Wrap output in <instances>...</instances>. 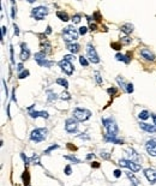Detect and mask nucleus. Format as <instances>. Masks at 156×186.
Returning a JSON list of instances; mask_svg holds the SVG:
<instances>
[{
    "label": "nucleus",
    "mask_w": 156,
    "mask_h": 186,
    "mask_svg": "<svg viewBox=\"0 0 156 186\" xmlns=\"http://www.w3.org/2000/svg\"><path fill=\"white\" fill-rule=\"evenodd\" d=\"M121 43L120 42H112L111 43V47L113 48V49H115V51H119V49H121Z\"/></svg>",
    "instance_id": "e433bc0d"
},
{
    "label": "nucleus",
    "mask_w": 156,
    "mask_h": 186,
    "mask_svg": "<svg viewBox=\"0 0 156 186\" xmlns=\"http://www.w3.org/2000/svg\"><path fill=\"white\" fill-rule=\"evenodd\" d=\"M145 149L150 156H156V139H150L145 143Z\"/></svg>",
    "instance_id": "f8f14e48"
},
{
    "label": "nucleus",
    "mask_w": 156,
    "mask_h": 186,
    "mask_svg": "<svg viewBox=\"0 0 156 186\" xmlns=\"http://www.w3.org/2000/svg\"><path fill=\"white\" fill-rule=\"evenodd\" d=\"M151 116H153V120H154V124H155V126H156V114H153Z\"/></svg>",
    "instance_id": "69168bd1"
},
{
    "label": "nucleus",
    "mask_w": 156,
    "mask_h": 186,
    "mask_svg": "<svg viewBox=\"0 0 156 186\" xmlns=\"http://www.w3.org/2000/svg\"><path fill=\"white\" fill-rule=\"evenodd\" d=\"M49 34H52V28H51V25H48L46 28V35H49Z\"/></svg>",
    "instance_id": "bf43d9fd"
},
{
    "label": "nucleus",
    "mask_w": 156,
    "mask_h": 186,
    "mask_svg": "<svg viewBox=\"0 0 156 186\" xmlns=\"http://www.w3.org/2000/svg\"><path fill=\"white\" fill-rule=\"evenodd\" d=\"M7 33V29H6V26H1V38H4L5 37V34Z\"/></svg>",
    "instance_id": "5fc2aeb1"
},
{
    "label": "nucleus",
    "mask_w": 156,
    "mask_h": 186,
    "mask_svg": "<svg viewBox=\"0 0 156 186\" xmlns=\"http://www.w3.org/2000/svg\"><path fill=\"white\" fill-rule=\"evenodd\" d=\"M129 153H130L129 155H130V157H131V160H132V161L137 162V161L139 160V155L137 154V151H134L133 149H130V150H129ZM137 163H138V162H137Z\"/></svg>",
    "instance_id": "a878e982"
},
{
    "label": "nucleus",
    "mask_w": 156,
    "mask_h": 186,
    "mask_svg": "<svg viewBox=\"0 0 156 186\" xmlns=\"http://www.w3.org/2000/svg\"><path fill=\"white\" fill-rule=\"evenodd\" d=\"M102 124H103V127L107 130V134L108 136H112V137L118 136L119 129H118V125H116V123L113 118H103Z\"/></svg>",
    "instance_id": "f257e3e1"
},
{
    "label": "nucleus",
    "mask_w": 156,
    "mask_h": 186,
    "mask_svg": "<svg viewBox=\"0 0 156 186\" xmlns=\"http://www.w3.org/2000/svg\"><path fill=\"white\" fill-rule=\"evenodd\" d=\"M89 29H90L91 31H95L96 29H97V25H96L95 23H90V24H89Z\"/></svg>",
    "instance_id": "864d4df0"
},
{
    "label": "nucleus",
    "mask_w": 156,
    "mask_h": 186,
    "mask_svg": "<svg viewBox=\"0 0 156 186\" xmlns=\"http://www.w3.org/2000/svg\"><path fill=\"white\" fill-rule=\"evenodd\" d=\"M29 73H30V72H29L28 70H24L21 73H18V78H19V79H24V78H26L29 76Z\"/></svg>",
    "instance_id": "58836bf2"
},
{
    "label": "nucleus",
    "mask_w": 156,
    "mask_h": 186,
    "mask_svg": "<svg viewBox=\"0 0 156 186\" xmlns=\"http://www.w3.org/2000/svg\"><path fill=\"white\" fill-rule=\"evenodd\" d=\"M37 64L40 65V66H42V67H51L52 65H54V61L45 59V60H41V61H37Z\"/></svg>",
    "instance_id": "b1692460"
},
{
    "label": "nucleus",
    "mask_w": 156,
    "mask_h": 186,
    "mask_svg": "<svg viewBox=\"0 0 156 186\" xmlns=\"http://www.w3.org/2000/svg\"><path fill=\"white\" fill-rule=\"evenodd\" d=\"M55 100H56V94L49 91V96H48V102H53V101H55Z\"/></svg>",
    "instance_id": "37998d69"
},
{
    "label": "nucleus",
    "mask_w": 156,
    "mask_h": 186,
    "mask_svg": "<svg viewBox=\"0 0 156 186\" xmlns=\"http://www.w3.org/2000/svg\"><path fill=\"white\" fill-rule=\"evenodd\" d=\"M47 15H48V8L46 6H37L31 10V16L36 21H42Z\"/></svg>",
    "instance_id": "423d86ee"
},
{
    "label": "nucleus",
    "mask_w": 156,
    "mask_h": 186,
    "mask_svg": "<svg viewBox=\"0 0 156 186\" xmlns=\"http://www.w3.org/2000/svg\"><path fill=\"white\" fill-rule=\"evenodd\" d=\"M59 85H61V86H64L65 89H67L69 88V82H67L66 79H64V78H56V81H55Z\"/></svg>",
    "instance_id": "cd10ccee"
},
{
    "label": "nucleus",
    "mask_w": 156,
    "mask_h": 186,
    "mask_svg": "<svg viewBox=\"0 0 156 186\" xmlns=\"http://www.w3.org/2000/svg\"><path fill=\"white\" fill-rule=\"evenodd\" d=\"M64 59H65L66 61H72V60H75V55H73V54L65 55V56H64Z\"/></svg>",
    "instance_id": "8fccbe9b"
},
{
    "label": "nucleus",
    "mask_w": 156,
    "mask_h": 186,
    "mask_svg": "<svg viewBox=\"0 0 156 186\" xmlns=\"http://www.w3.org/2000/svg\"><path fill=\"white\" fill-rule=\"evenodd\" d=\"M47 133H48V130L45 129V127L35 129L30 133V141H33L35 143H40V142H42L47 138Z\"/></svg>",
    "instance_id": "7ed1b4c3"
},
{
    "label": "nucleus",
    "mask_w": 156,
    "mask_h": 186,
    "mask_svg": "<svg viewBox=\"0 0 156 186\" xmlns=\"http://www.w3.org/2000/svg\"><path fill=\"white\" fill-rule=\"evenodd\" d=\"M120 175H121V171H120V169H115V171H114V177H115V178H119Z\"/></svg>",
    "instance_id": "6e6d98bb"
},
{
    "label": "nucleus",
    "mask_w": 156,
    "mask_h": 186,
    "mask_svg": "<svg viewBox=\"0 0 156 186\" xmlns=\"http://www.w3.org/2000/svg\"><path fill=\"white\" fill-rule=\"evenodd\" d=\"M126 177H127L130 180H131V183H132V186H138L139 185V180L136 178V175L133 174V173H131V172H127L126 173Z\"/></svg>",
    "instance_id": "412c9836"
},
{
    "label": "nucleus",
    "mask_w": 156,
    "mask_h": 186,
    "mask_svg": "<svg viewBox=\"0 0 156 186\" xmlns=\"http://www.w3.org/2000/svg\"><path fill=\"white\" fill-rule=\"evenodd\" d=\"M10 55H11V63L15 64V55H13V46H10Z\"/></svg>",
    "instance_id": "de8ad7c7"
},
{
    "label": "nucleus",
    "mask_w": 156,
    "mask_h": 186,
    "mask_svg": "<svg viewBox=\"0 0 156 186\" xmlns=\"http://www.w3.org/2000/svg\"><path fill=\"white\" fill-rule=\"evenodd\" d=\"M104 141L106 142H109V143H113V144H124V141L118 138V137H112V136H108V134H104Z\"/></svg>",
    "instance_id": "a211bd4d"
},
{
    "label": "nucleus",
    "mask_w": 156,
    "mask_h": 186,
    "mask_svg": "<svg viewBox=\"0 0 156 186\" xmlns=\"http://www.w3.org/2000/svg\"><path fill=\"white\" fill-rule=\"evenodd\" d=\"M139 127H141L142 130L149 132V133H155L156 132V126L155 125H149V124H145V123H139Z\"/></svg>",
    "instance_id": "f3484780"
},
{
    "label": "nucleus",
    "mask_w": 156,
    "mask_h": 186,
    "mask_svg": "<svg viewBox=\"0 0 156 186\" xmlns=\"http://www.w3.org/2000/svg\"><path fill=\"white\" fill-rule=\"evenodd\" d=\"M79 64H81L82 66H84V67L89 66V61H88L86 58H84V56H79Z\"/></svg>",
    "instance_id": "72a5a7b5"
},
{
    "label": "nucleus",
    "mask_w": 156,
    "mask_h": 186,
    "mask_svg": "<svg viewBox=\"0 0 156 186\" xmlns=\"http://www.w3.org/2000/svg\"><path fill=\"white\" fill-rule=\"evenodd\" d=\"M121 31L123 33H125V34H131L132 31H133V25L132 24H130V23H127V24H124V25H121Z\"/></svg>",
    "instance_id": "4be33fe9"
},
{
    "label": "nucleus",
    "mask_w": 156,
    "mask_h": 186,
    "mask_svg": "<svg viewBox=\"0 0 156 186\" xmlns=\"http://www.w3.org/2000/svg\"><path fill=\"white\" fill-rule=\"evenodd\" d=\"M67 49H69L75 55V54H77L78 52L81 51V46L78 43H70V45H67Z\"/></svg>",
    "instance_id": "aec40b11"
},
{
    "label": "nucleus",
    "mask_w": 156,
    "mask_h": 186,
    "mask_svg": "<svg viewBox=\"0 0 156 186\" xmlns=\"http://www.w3.org/2000/svg\"><path fill=\"white\" fill-rule=\"evenodd\" d=\"M60 99H63V100H70V99H71V96H70V94H67V93L65 91V93H61Z\"/></svg>",
    "instance_id": "09e8293b"
},
{
    "label": "nucleus",
    "mask_w": 156,
    "mask_h": 186,
    "mask_svg": "<svg viewBox=\"0 0 156 186\" xmlns=\"http://www.w3.org/2000/svg\"><path fill=\"white\" fill-rule=\"evenodd\" d=\"M141 55L144 58V59H147V60H150V61L155 60V55L149 49H147V48H143V49H141Z\"/></svg>",
    "instance_id": "dca6fc26"
},
{
    "label": "nucleus",
    "mask_w": 156,
    "mask_h": 186,
    "mask_svg": "<svg viewBox=\"0 0 156 186\" xmlns=\"http://www.w3.org/2000/svg\"><path fill=\"white\" fill-rule=\"evenodd\" d=\"M94 156H95L94 154H88V155H86V160H91Z\"/></svg>",
    "instance_id": "0e129e2a"
},
{
    "label": "nucleus",
    "mask_w": 156,
    "mask_h": 186,
    "mask_svg": "<svg viewBox=\"0 0 156 186\" xmlns=\"http://www.w3.org/2000/svg\"><path fill=\"white\" fill-rule=\"evenodd\" d=\"M29 115L31 116V118H38V116H42V118H45V119H48L49 118V114H48L47 112H45V111H41V112H37V111H30L29 112Z\"/></svg>",
    "instance_id": "2eb2a0df"
},
{
    "label": "nucleus",
    "mask_w": 156,
    "mask_h": 186,
    "mask_svg": "<svg viewBox=\"0 0 156 186\" xmlns=\"http://www.w3.org/2000/svg\"><path fill=\"white\" fill-rule=\"evenodd\" d=\"M22 179H23V185L24 186H30V173L25 168V171L22 174Z\"/></svg>",
    "instance_id": "6ab92c4d"
},
{
    "label": "nucleus",
    "mask_w": 156,
    "mask_h": 186,
    "mask_svg": "<svg viewBox=\"0 0 156 186\" xmlns=\"http://www.w3.org/2000/svg\"><path fill=\"white\" fill-rule=\"evenodd\" d=\"M81 18H82V16H81L79 13L75 15V16L72 17V23H73V24H78V23L81 22Z\"/></svg>",
    "instance_id": "c9c22d12"
},
{
    "label": "nucleus",
    "mask_w": 156,
    "mask_h": 186,
    "mask_svg": "<svg viewBox=\"0 0 156 186\" xmlns=\"http://www.w3.org/2000/svg\"><path fill=\"white\" fill-rule=\"evenodd\" d=\"M56 16H58V18H60V21H63V22L69 21V15H67L66 12H64V11H58Z\"/></svg>",
    "instance_id": "5701e85b"
},
{
    "label": "nucleus",
    "mask_w": 156,
    "mask_h": 186,
    "mask_svg": "<svg viewBox=\"0 0 156 186\" xmlns=\"http://www.w3.org/2000/svg\"><path fill=\"white\" fill-rule=\"evenodd\" d=\"M58 148H59V145H58V144H53V145H51L49 148L45 150V155H48V154H49L52 150H54V149H58Z\"/></svg>",
    "instance_id": "79ce46f5"
},
{
    "label": "nucleus",
    "mask_w": 156,
    "mask_h": 186,
    "mask_svg": "<svg viewBox=\"0 0 156 186\" xmlns=\"http://www.w3.org/2000/svg\"><path fill=\"white\" fill-rule=\"evenodd\" d=\"M64 159L69 160V161H71V162H73V163H81V160H79V159H77L76 156H73V155H65V156H64Z\"/></svg>",
    "instance_id": "c85d7f7f"
},
{
    "label": "nucleus",
    "mask_w": 156,
    "mask_h": 186,
    "mask_svg": "<svg viewBox=\"0 0 156 186\" xmlns=\"http://www.w3.org/2000/svg\"><path fill=\"white\" fill-rule=\"evenodd\" d=\"M29 56H30V49L28 48V45L25 42H22L21 43V54H19V58H21L22 61H24V60L28 59Z\"/></svg>",
    "instance_id": "ddd939ff"
},
{
    "label": "nucleus",
    "mask_w": 156,
    "mask_h": 186,
    "mask_svg": "<svg viewBox=\"0 0 156 186\" xmlns=\"http://www.w3.org/2000/svg\"><path fill=\"white\" fill-rule=\"evenodd\" d=\"M17 66H18V67H17V70L19 71V73H21V71H24V66H23V64H22V63H19Z\"/></svg>",
    "instance_id": "4d7b16f0"
},
{
    "label": "nucleus",
    "mask_w": 156,
    "mask_h": 186,
    "mask_svg": "<svg viewBox=\"0 0 156 186\" xmlns=\"http://www.w3.org/2000/svg\"><path fill=\"white\" fill-rule=\"evenodd\" d=\"M71 173H72V172H71V166L67 164L66 167H65V174H66V175H70Z\"/></svg>",
    "instance_id": "603ef678"
},
{
    "label": "nucleus",
    "mask_w": 156,
    "mask_h": 186,
    "mask_svg": "<svg viewBox=\"0 0 156 186\" xmlns=\"http://www.w3.org/2000/svg\"><path fill=\"white\" fill-rule=\"evenodd\" d=\"M85 133H82L81 136H78V137H79V138H82V139H89V137H88V136H84Z\"/></svg>",
    "instance_id": "e2e57ef3"
},
{
    "label": "nucleus",
    "mask_w": 156,
    "mask_h": 186,
    "mask_svg": "<svg viewBox=\"0 0 156 186\" xmlns=\"http://www.w3.org/2000/svg\"><path fill=\"white\" fill-rule=\"evenodd\" d=\"M93 18H95V21H96V22H102V16H101L100 11H96V12H94V15H93Z\"/></svg>",
    "instance_id": "473e14b6"
},
{
    "label": "nucleus",
    "mask_w": 156,
    "mask_h": 186,
    "mask_svg": "<svg viewBox=\"0 0 156 186\" xmlns=\"http://www.w3.org/2000/svg\"><path fill=\"white\" fill-rule=\"evenodd\" d=\"M131 42V38L129 36H123L121 37V40H120V43L121 45H129Z\"/></svg>",
    "instance_id": "a19ab883"
},
{
    "label": "nucleus",
    "mask_w": 156,
    "mask_h": 186,
    "mask_svg": "<svg viewBox=\"0 0 156 186\" xmlns=\"http://www.w3.org/2000/svg\"><path fill=\"white\" fill-rule=\"evenodd\" d=\"M46 56H47V54H46L45 52H42V51H41V52L36 53L34 58H35V60H36V63H37V61H41V60H45V59H47Z\"/></svg>",
    "instance_id": "393cba45"
},
{
    "label": "nucleus",
    "mask_w": 156,
    "mask_h": 186,
    "mask_svg": "<svg viewBox=\"0 0 156 186\" xmlns=\"http://www.w3.org/2000/svg\"><path fill=\"white\" fill-rule=\"evenodd\" d=\"M78 33L73 26H66L63 30V38L64 41L67 42V45H70L71 42H75L78 38Z\"/></svg>",
    "instance_id": "f03ea898"
},
{
    "label": "nucleus",
    "mask_w": 156,
    "mask_h": 186,
    "mask_svg": "<svg viewBox=\"0 0 156 186\" xmlns=\"http://www.w3.org/2000/svg\"><path fill=\"white\" fill-rule=\"evenodd\" d=\"M125 91L127 93V94H132V93H133V84H132V83H127V84H126Z\"/></svg>",
    "instance_id": "4c0bfd02"
},
{
    "label": "nucleus",
    "mask_w": 156,
    "mask_h": 186,
    "mask_svg": "<svg viewBox=\"0 0 156 186\" xmlns=\"http://www.w3.org/2000/svg\"><path fill=\"white\" fill-rule=\"evenodd\" d=\"M101 157L104 160H109L111 159V154L107 153V151H101Z\"/></svg>",
    "instance_id": "a18cd8bd"
},
{
    "label": "nucleus",
    "mask_w": 156,
    "mask_h": 186,
    "mask_svg": "<svg viewBox=\"0 0 156 186\" xmlns=\"http://www.w3.org/2000/svg\"><path fill=\"white\" fill-rule=\"evenodd\" d=\"M12 101L17 102V99H16V90H15V89L12 90Z\"/></svg>",
    "instance_id": "680f3d73"
},
{
    "label": "nucleus",
    "mask_w": 156,
    "mask_h": 186,
    "mask_svg": "<svg viewBox=\"0 0 156 186\" xmlns=\"http://www.w3.org/2000/svg\"><path fill=\"white\" fill-rule=\"evenodd\" d=\"M149 112L148 111H143V112H141L139 114H138V118L141 119V120H147L148 118H149Z\"/></svg>",
    "instance_id": "c756f323"
},
{
    "label": "nucleus",
    "mask_w": 156,
    "mask_h": 186,
    "mask_svg": "<svg viewBox=\"0 0 156 186\" xmlns=\"http://www.w3.org/2000/svg\"><path fill=\"white\" fill-rule=\"evenodd\" d=\"M86 53H88V58H89L90 63H93V64H99L100 63V58H99V55H97V52L95 49V47L91 43L88 45Z\"/></svg>",
    "instance_id": "0eeeda50"
},
{
    "label": "nucleus",
    "mask_w": 156,
    "mask_h": 186,
    "mask_svg": "<svg viewBox=\"0 0 156 186\" xmlns=\"http://www.w3.org/2000/svg\"><path fill=\"white\" fill-rule=\"evenodd\" d=\"M107 93H108L111 96H113L118 93V89H116V88H108V89H107Z\"/></svg>",
    "instance_id": "c03bdc74"
},
{
    "label": "nucleus",
    "mask_w": 156,
    "mask_h": 186,
    "mask_svg": "<svg viewBox=\"0 0 156 186\" xmlns=\"http://www.w3.org/2000/svg\"><path fill=\"white\" fill-rule=\"evenodd\" d=\"M11 4H12L11 17H12V19H15V18H16V15H17V6H16V3H15V1H11Z\"/></svg>",
    "instance_id": "2f4dec72"
},
{
    "label": "nucleus",
    "mask_w": 156,
    "mask_h": 186,
    "mask_svg": "<svg viewBox=\"0 0 156 186\" xmlns=\"http://www.w3.org/2000/svg\"><path fill=\"white\" fill-rule=\"evenodd\" d=\"M72 115H73V118L77 121H86L91 116V112L89 109H86V108H81V107H77V108H75Z\"/></svg>",
    "instance_id": "20e7f679"
},
{
    "label": "nucleus",
    "mask_w": 156,
    "mask_h": 186,
    "mask_svg": "<svg viewBox=\"0 0 156 186\" xmlns=\"http://www.w3.org/2000/svg\"><path fill=\"white\" fill-rule=\"evenodd\" d=\"M95 79H96L97 84H99V85H102L103 81H102V78H101V75H100V72H99V71H95Z\"/></svg>",
    "instance_id": "7c9ffc66"
},
{
    "label": "nucleus",
    "mask_w": 156,
    "mask_h": 186,
    "mask_svg": "<svg viewBox=\"0 0 156 186\" xmlns=\"http://www.w3.org/2000/svg\"><path fill=\"white\" fill-rule=\"evenodd\" d=\"M144 175H145V178L148 179V181L150 184H155L156 183V169H154V168L144 169Z\"/></svg>",
    "instance_id": "9b49d317"
},
{
    "label": "nucleus",
    "mask_w": 156,
    "mask_h": 186,
    "mask_svg": "<svg viewBox=\"0 0 156 186\" xmlns=\"http://www.w3.org/2000/svg\"><path fill=\"white\" fill-rule=\"evenodd\" d=\"M91 167H93V168H99V167H100V163L96 162V161H95V162H91Z\"/></svg>",
    "instance_id": "052dcab7"
},
{
    "label": "nucleus",
    "mask_w": 156,
    "mask_h": 186,
    "mask_svg": "<svg viewBox=\"0 0 156 186\" xmlns=\"http://www.w3.org/2000/svg\"><path fill=\"white\" fill-rule=\"evenodd\" d=\"M13 29H15V35H19V28H18V25L17 24H13Z\"/></svg>",
    "instance_id": "13d9d810"
},
{
    "label": "nucleus",
    "mask_w": 156,
    "mask_h": 186,
    "mask_svg": "<svg viewBox=\"0 0 156 186\" xmlns=\"http://www.w3.org/2000/svg\"><path fill=\"white\" fill-rule=\"evenodd\" d=\"M119 164L121 167H125V168H129L131 172H139L141 171V164L134 162L132 160H129V159H120L119 160Z\"/></svg>",
    "instance_id": "39448f33"
},
{
    "label": "nucleus",
    "mask_w": 156,
    "mask_h": 186,
    "mask_svg": "<svg viewBox=\"0 0 156 186\" xmlns=\"http://www.w3.org/2000/svg\"><path fill=\"white\" fill-rule=\"evenodd\" d=\"M67 149H69V150H71V151H76V150H77V146L72 145L71 143H67Z\"/></svg>",
    "instance_id": "3c124183"
},
{
    "label": "nucleus",
    "mask_w": 156,
    "mask_h": 186,
    "mask_svg": "<svg viewBox=\"0 0 156 186\" xmlns=\"http://www.w3.org/2000/svg\"><path fill=\"white\" fill-rule=\"evenodd\" d=\"M59 66H60L61 70H63L66 75H69V76H71V75L73 73V71H75V67L72 66V64H71L70 61H66L65 59H63V60L59 61Z\"/></svg>",
    "instance_id": "9d476101"
},
{
    "label": "nucleus",
    "mask_w": 156,
    "mask_h": 186,
    "mask_svg": "<svg viewBox=\"0 0 156 186\" xmlns=\"http://www.w3.org/2000/svg\"><path fill=\"white\" fill-rule=\"evenodd\" d=\"M116 82H118V83H119V85H120L121 88H124V89L126 88V84H127V83H125L124 78H121L120 76H119V77H116Z\"/></svg>",
    "instance_id": "ea45409f"
},
{
    "label": "nucleus",
    "mask_w": 156,
    "mask_h": 186,
    "mask_svg": "<svg viewBox=\"0 0 156 186\" xmlns=\"http://www.w3.org/2000/svg\"><path fill=\"white\" fill-rule=\"evenodd\" d=\"M65 130L69 133H75L78 130V123L75 118H70L65 121Z\"/></svg>",
    "instance_id": "1a4fd4ad"
},
{
    "label": "nucleus",
    "mask_w": 156,
    "mask_h": 186,
    "mask_svg": "<svg viewBox=\"0 0 156 186\" xmlns=\"http://www.w3.org/2000/svg\"><path fill=\"white\" fill-rule=\"evenodd\" d=\"M115 59L118 60V61H124L125 64H130V61H131V59H132V53H127L126 55H124V54H121V53H116L115 54Z\"/></svg>",
    "instance_id": "4468645a"
},
{
    "label": "nucleus",
    "mask_w": 156,
    "mask_h": 186,
    "mask_svg": "<svg viewBox=\"0 0 156 186\" xmlns=\"http://www.w3.org/2000/svg\"><path fill=\"white\" fill-rule=\"evenodd\" d=\"M88 31V28L86 26H81L79 29H78V33H79V35H85Z\"/></svg>",
    "instance_id": "49530a36"
},
{
    "label": "nucleus",
    "mask_w": 156,
    "mask_h": 186,
    "mask_svg": "<svg viewBox=\"0 0 156 186\" xmlns=\"http://www.w3.org/2000/svg\"><path fill=\"white\" fill-rule=\"evenodd\" d=\"M31 163L33 164H37V166H41V161H40V156H38L37 154H34L31 156V159H30Z\"/></svg>",
    "instance_id": "bb28decb"
},
{
    "label": "nucleus",
    "mask_w": 156,
    "mask_h": 186,
    "mask_svg": "<svg viewBox=\"0 0 156 186\" xmlns=\"http://www.w3.org/2000/svg\"><path fill=\"white\" fill-rule=\"evenodd\" d=\"M21 157H22V160L24 161V164H25V166H28L29 163H31L30 159H29V157H28V156H26L24 153H21Z\"/></svg>",
    "instance_id": "f704fd0d"
},
{
    "label": "nucleus",
    "mask_w": 156,
    "mask_h": 186,
    "mask_svg": "<svg viewBox=\"0 0 156 186\" xmlns=\"http://www.w3.org/2000/svg\"><path fill=\"white\" fill-rule=\"evenodd\" d=\"M37 36L41 37V38H40V46H41V48H42V52H45L46 54L51 53V52H52V46H51V42L47 40L46 34H38Z\"/></svg>",
    "instance_id": "6e6552de"
}]
</instances>
